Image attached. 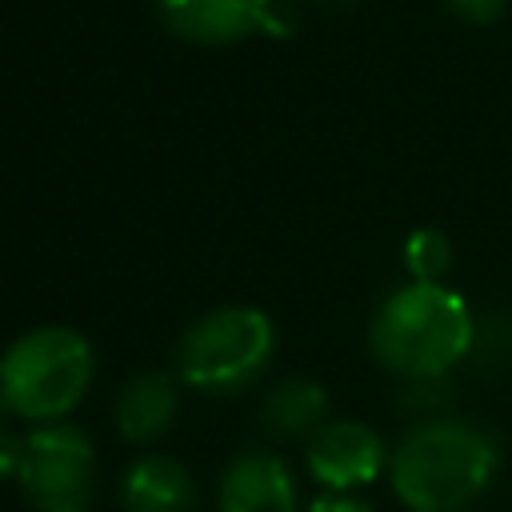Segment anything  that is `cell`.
Wrapping results in <instances>:
<instances>
[{"instance_id":"1","label":"cell","mask_w":512,"mask_h":512,"mask_svg":"<svg viewBox=\"0 0 512 512\" xmlns=\"http://www.w3.org/2000/svg\"><path fill=\"white\" fill-rule=\"evenodd\" d=\"M500 468L496 440L464 420H424L388 456L392 492L412 512H464Z\"/></svg>"},{"instance_id":"16","label":"cell","mask_w":512,"mask_h":512,"mask_svg":"<svg viewBox=\"0 0 512 512\" xmlns=\"http://www.w3.org/2000/svg\"><path fill=\"white\" fill-rule=\"evenodd\" d=\"M308 512H372L364 500H356V496H344V492H332V496H316L312 504H308Z\"/></svg>"},{"instance_id":"4","label":"cell","mask_w":512,"mask_h":512,"mask_svg":"<svg viewBox=\"0 0 512 512\" xmlns=\"http://www.w3.org/2000/svg\"><path fill=\"white\" fill-rule=\"evenodd\" d=\"M272 320L256 308H216L200 316L180 344V376L200 392L244 388L272 356Z\"/></svg>"},{"instance_id":"19","label":"cell","mask_w":512,"mask_h":512,"mask_svg":"<svg viewBox=\"0 0 512 512\" xmlns=\"http://www.w3.org/2000/svg\"><path fill=\"white\" fill-rule=\"evenodd\" d=\"M316 4H344V0H316Z\"/></svg>"},{"instance_id":"2","label":"cell","mask_w":512,"mask_h":512,"mask_svg":"<svg viewBox=\"0 0 512 512\" xmlns=\"http://www.w3.org/2000/svg\"><path fill=\"white\" fill-rule=\"evenodd\" d=\"M476 340V320L460 292L448 284L412 280L396 288L372 316V356L400 380L448 376Z\"/></svg>"},{"instance_id":"9","label":"cell","mask_w":512,"mask_h":512,"mask_svg":"<svg viewBox=\"0 0 512 512\" xmlns=\"http://www.w3.org/2000/svg\"><path fill=\"white\" fill-rule=\"evenodd\" d=\"M124 508L128 512H192L196 480L172 456H144L124 476Z\"/></svg>"},{"instance_id":"3","label":"cell","mask_w":512,"mask_h":512,"mask_svg":"<svg viewBox=\"0 0 512 512\" xmlns=\"http://www.w3.org/2000/svg\"><path fill=\"white\" fill-rule=\"evenodd\" d=\"M92 380V348L76 328L24 332L0 360V392L16 416L56 420L72 412Z\"/></svg>"},{"instance_id":"17","label":"cell","mask_w":512,"mask_h":512,"mask_svg":"<svg viewBox=\"0 0 512 512\" xmlns=\"http://www.w3.org/2000/svg\"><path fill=\"white\" fill-rule=\"evenodd\" d=\"M20 460H24V440H16L0 428V476H16Z\"/></svg>"},{"instance_id":"8","label":"cell","mask_w":512,"mask_h":512,"mask_svg":"<svg viewBox=\"0 0 512 512\" xmlns=\"http://www.w3.org/2000/svg\"><path fill=\"white\" fill-rule=\"evenodd\" d=\"M220 512H296V480L272 452H244L220 480Z\"/></svg>"},{"instance_id":"13","label":"cell","mask_w":512,"mask_h":512,"mask_svg":"<svg viewBox=\"0 0 512 512\" xmlns=\"http://www.w3.org/2000/svg\"><path fill=\"white\" fill-rule=\"evenodd\" d=\"M468 356H476L480 368H488V372L512 376V312L484 316L476 324V340H472Z\"/></svg>"},{"instance_id":"12","label":"cell","mask_w":512,"mask_h":512,"mask_svg":"<svg viewBox=\"0 0 512 512\" xmlns=\"http://www.w3.org/2000/svg\"><path fill=\"white\" fill-rule=\"evenodd\" d=\"M404 268L412 272V280L440 284V276L452 268V240L440 228H416L404 240Z\"/></svg>"},{"instance_id":"10","label":"cell","mask_w":512,"mask_h":512,"mask_svg":"<svg viewBox=\"0 0 512 512\" xmlns=\"http://www.w3.org/2000/svg\"><path fill=\"white\" fill-rule=\"evenodd\" d=\"M180 392L168 372H140L136 380L124 384L120 404H116V424L124 440H152L160 436L172 416H176Z\"/></svg>"},{"instance_id":"18","label":"cell","mask_w":512,"mask_h":512,"mask_svg":"<svg viewBox=\"0 0 512 512\" xmlns=\"http://www.w3.org/2000/svg\"><path fill=\"white\" fill-rule=\"evenodd\" d=\"M4 408H8V400H4V392H0V416H4Z\"/></svg>"},{"instance_id":"11","label":"cell","mask_w":512,"mask_h":512,"mask_svg":"<svg viewBox=\"0 0 512 512\" xmlns=\"http://www.w3.org/2000/svg\"><path fill=\"white\" fill-rule=\"evenodd\" d=\"M328 392L316 384V380H304V376H292V380H280L264 404H260V424L272 432V436H284V440H296V436H316L328 420Z\"/></svg>"},{"instance_id":"5","label":"cell","mask_w":512,"mask_h":512,"mask_svg":"<svg viewBox=\"0 0 512 512\" xmlns=\"http://www.w3.org/2000/svg\"><path fill=\"white\" fill-rule=\"evenodd\" d=\"M36 512H88L92 504V444L80 428L44 424L24 440L16 472Z\"/></svg>"},{"instance_id":"6","label":"cell","mask_w":512,"mask_h":512,"mask_svg":"<svg viewBox=\"0 0 512 512\" xmlns=\"http://www.w3.org/2000/svg\"><path fill=\"white\" fill-rule=\"evenodd\" d=\"M160 20L192 44H236L256 32H288L276 0H156Z\"/></svg>"},{"instance_id":"15","label":"cell","mask_w":512,"mask_h":512,"mask_svg":"<svg viewBox=\"0 0 512 512\" xmlns=\"http://www.w3.org/2000/svg\"><path fill=\"white\" fill-rule=\"evenodd\" d=\"M444 8L452 16H460L464 24H492L504 16L508 0H444Z\"/></svg>"},{"instance_id":"14","label":"cell","mask_w":512,"mask_h":512,"mask_svg":"<svg viewBox=\"0 0 512 512\" xmlns=\"http://www.w3.org/2000/svg\"><path fill=\"white\" fill-rule=\"evenodd\" d=\"M404 404L416 408V412H428V420H440V416H432V412L448 404V384H444V376L404 380Z\"/></svg>"},{"instance_id":"7","label":"cell","mask_w":512,"mask_h":512,"mask_svg":"<svg viewBox=\"0 0 512 512\" xmlns=\"http://www.w3.org/2000/svg\"><path fill=\"white\" fill-rule=\"evenodd\" d=\"M388 464L384 440L360 420H328L308 440V472L332 492H352L372 484Z\"/></svg>"}]
</instances>
